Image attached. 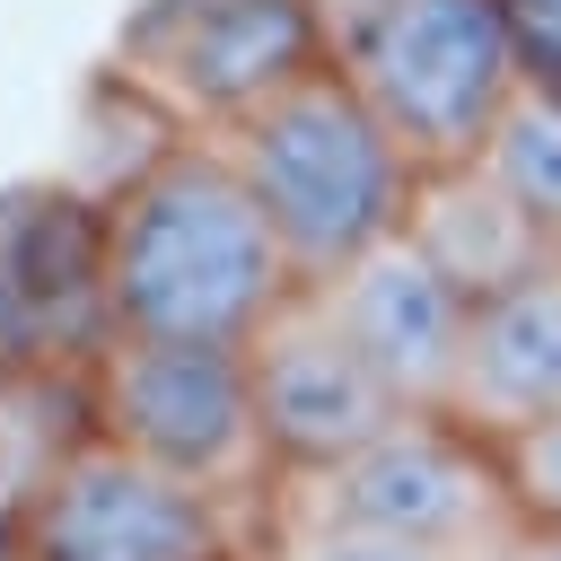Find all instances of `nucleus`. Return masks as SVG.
<instances>
[{
    "instance_id": "nucleus-1",
    "label": "nucleus",
    "mask_w": 561,
    "mask_h": 561,
    "mask_svg": "<svg viewBox=\"0 0 561 561\" xmlns=\"http://www.w3.org/2000/svg\"><path fill=\"white\" fill-rule=\"evenodd\" d=\"M298 263L237 175L228 140L167 149L131 193L105 202V316L140 342L245 351L289 298Z\"/></svg>"
},
{
    "instance_id": "nucleus-2",
    "label": "nucleus",
    "mask_w": 561,
    "mask_h": 561,
    "mask_svg": "<svg viewBox=\"0 0 561 561\" xmlns=\"http://www.w3.org/2000/svg\"><path fill=\"white\" fill-rule=\"evenodd\" d=\"M228 158L254 184L263 219L280 228L298 280H333L342 263L386 245L412 219V184H421L403 140L368 114V96L333 61L298 79L289 96H272L254 123H237Z\"/></svg>"
},
{
    "instance_id": "nucleus-3",
    "label": "nucleus",
    "mask_w": 561,
    "mask_h": 561,
    "mask_svg": "<svg viewBox=\"0 0 561 561\" xmlns=\"http://www.w3.org/2000/svg\"><path fill=\"white\" fill-rule=\"evenodd\" d=\"M333 70L368 96L421 175L482 158L508 96L526 88L500 0H377L333 44Z\"/></svg>"
},
{
    "instance_id": "nucleus-4",
    "label": "nucleus",
    "mask_w": 561,
    "mask_h": 561,
    "mask_svg": "<svg viewBox=\"0 0 561 561\" xmlns=\"http://www.w3.org/2000/svg\"><path fill=\"white\" fill-rule=\"evenodd\" d=\"M272 526L280 500L167 473L88 430L26 508V561H272Z\"/></svg>"
},
{
    "instance_id": "nucleus-5",
    "label": "nucleus",
    "mask_w": 561,
    "mask_h": 561,
    "mask_svg": "<svg viewBox=\"0 0 561 561\" xmlns=\"http://www.w3.org/2000/svg\"><path fill=\"white\" fill-rule=\"evenodd\" d=\"M88 430L114 438V447H131V456H149V465H167V473L245 491V500H280L289 491L280 465H272V447H263L245 351L114 333L88 359Z\"/></svg>"
},
{
    "instance_id": "nucleus-6",
    "label": "nucleus",
    "mask_w": 561,
    "mask_h": 561,
    "mask_svg": "<svg viewBox=\"0 0 561 561\" xmlns=\"http://www.w3.org/2000/svg\"><path fill=\"white\" fill-rule=\"evenodd\" d=\"M105 61L140 79L184 131L228 140L324 70V18L316 0H140Z\"/></svg>"
},
{
    "instance_id": "nucleus-7",
    "label": "nucleus",
    "mask_w": 561,
    "mask_h": 561,
    "mask_svg": "<svg viewBox=\"0 0 561 561\" xmlns=\"http://www.w3.org/2000/svg\"><path fill=\"white\" fill-rule=\"evenodd\" d=\"M289 491L351 526L430 543L447 561H500L526 535L500 438H482L456 412H394L351 465H333L324 482H289Z\"/></svg>"
},
{
    "instance_id": "nucleus-8",
    "label": "nucleus",
    "mask_w": 561,
    "mask_h": 561,
    "mask_svg": "<svg viewBox=\"0 0 561 561\" xmlns=\"http://www.w3.org/2000/svg\"><path fill=\"white\" fill-rule=\"evenodd\" d=\"M245 377H254V412H263V447L280 482H324L403 412L394 386L368 368V351L333 324L316 280L245 342Z\"/></svg>"
},
{
    "instance_id": "nucleus-9",
    "label": "nucleus",
    "mask_w": 561,
    "mask_h": 561,
    "mask_svg": "<svg viewBox=\"0 0 561 561\" xmlns=\"http://www.w3.org/2000/svg\"><path fill=\"white\" fill-rule=\"evenodd\" d=\"M105 342V210L61 175L0 184V359L88 368Z\"/></svg>"
},
{
    "instance_id": "nucleus-10",
    "label": "nucleus",
    "mask_w": 561,
    "mask_h": 561,
    "mask_svg": "<svg viewBox=\"0 0 561 561\" xmlns=\"http://www.w3.org/2000/svg\"><path fill=\"white\" fill-rule=\"evenodd\" d=\"M333 324L368 351V368L394 386L403 412H447L456 394V359H465V324L473 298L394 228L386 245H368L359 263H342L333 280H316Z\"/></svg>"
},
{
    "instance_id": "nucleus-11",
    "label": "nucleus",
    "mask_w": 561,
    "mask_h": 561,
    "mask_svg": "<svg viewBox=\"0 0 561 561\" xmlns=\"http://www.w3.org/2000/svg\"><path fill=\"white\" fill-rule=\"evenodd\" d=\"M403 237L482 307V298H500V289H517V280H535L543 263H561V237L482 167V158H465V167H430L421 184H412V219H403Z\"/></svg>"
},
{
    "instance_id": "nucleus-12",
    "label": "nucleus",
    "mask_w": 561,
    "mask_h": 561,
    "mask_svg": "<svg viewBox=\"0 0 561 561\" xmlns=\"http://www.w3.org/2000/svg\"><path fill=\"white\" fill-rule=\"evenodd\" d=\"M447 412L473 421L482 438H508V430L561 412V263H543L535 280L473 307Z\"/></svg>"
},
{
    "instance_id": "nucleus-13",
    "label": "nucleus",
    "mask_w": 561,
    "mask_h": 561,
    "mask_svg": "<svg viewBox=\"0 0 561 561\" xmlns=\"http://www.w3.org/2000/svg\"><path fill=\"white\" fill-rule=\"evenodd\" d=\"M88 438V368L0 359V517H26Z\"/></svg>"
},
{
    "instance_id": "nucleus-14",
    "label": "nucleus",
    "mask_w": 561,
    "mask_h": 561,
    "mask_svg": "<svg viewBox=\"0 0 561 561\" xmlns=\"http://www.w3.org/2000/svg\"><path fill=\"white\" fill-rule=\"evenodd\" d=\"M184 140H202V131H184L140 79H123L114 61H96V79L79 88V149L61 158V184L105 210L114 193H131V184H140L167 149H184Z\"/></svg>"
},
{
    "instance_id": "nucleus-15",
    "label": "nucleus",
    "mask_w": 561,
    "mask_h": 561,
    "mask_svg": "<svg viewBox=\"0 0 561 561\" xmlns=\"http://www.w3.org/2000/svg\"><path fill=\"white\" fill-rule=\"evenodd\" d=\"M482 167L561 237V96H543V88H517L508 96V114H500V131L482 140Z\"/></svg>"
},
{
    "instance_id": "nucleus-16",
    "label": "nucleus",
    "mask_w": 561,
    "mask_h": 561,
    "mask_svg": "<svg viewBox=\"0 0 561 561\" xmlns=\"http://www.w3.org/2000/svg\"><path fill=\"white\" fill-rule=\"evenodd\" d=\"M272 561H447L430 543H403V535H377V526H351L298 491H280V526H272Z\"/></svg>"
},
{
    "instance_id": "nucleus-17",
    "label": "nucleus",
    "mask_w": 561,
    "mask_h": 561,
    "mask_svg": "<svg viewBox=\"0 0 561 561\" xmlns=\"http://www.w3.org/2000/svg\"><path fill=\"white\" fill-rule=\"evenodd\" d=\"M500 465H508L517 517H526V526H561V412L508 430V438H500Z\"/></svg>"
},
{
    "instance_id": "nucleus-18",
    "label": "nucleus",
    "mask_w": 561,
    "mask_h": 561,
    "mask_svg": "<svg viewBox=\"0 0 561 561\" xmlns=\"http://www.w3.org/2000/svg\"><path fill=\"white\" fill-rule=\"evenodd\" d=\"M500 18H508V44H517L526 88L561 96V0H500Z\"/></svg>"
},
{
    "instance_id": "nucleus-19",
    "label": "nucleus",
    "mask_w": 561,
    "mask_h": 561,
    "mask_svg": "<svg viewBox=\"0 0 561 561\" xmlns=\"http://www.w3.org/2000/svg\"><path fill=\"white\" fill-rule=\"evenodd\" d=\"M500 561H561V526H526V535H517Z\"/></svg>"
},
{
    "instance_id": "nucleus-20",
    "label": "nucleus",
    "mask_w": 561,
    "mask_h": 561,
    "mask_svg": "<svg viewBox=\"0 0 561 561\" xmlns=\"http://www.w3.org/2000/svg\"><path fill=\"white\" fill-rule=\"evenodd\" d=\"M0 561H26V517H0Z\"/></svg>"
}]
</instances>
